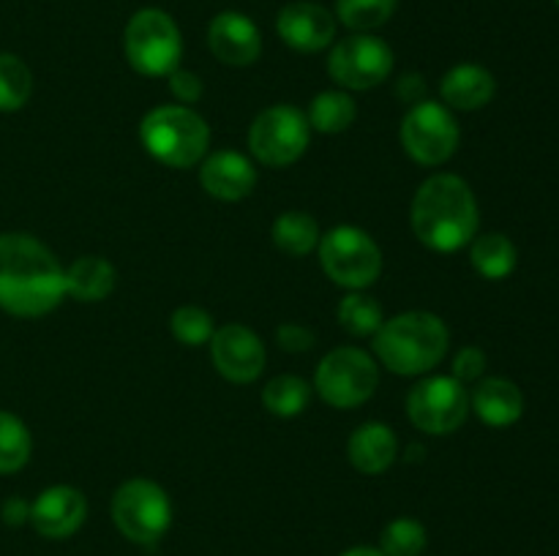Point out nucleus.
<instances>
[{
    "label": "nucleus",
    "instance_id": "nucleus-1",
    "mask_svg": "<svg viewBox=\"0 0 559 556\" xmlns=\"http://www.w3.org/2000/svg\"><path fill=\"white\" fill-rule=\"evenodd\" d=\"M66 298V270L58 256L27 232L0 234V309L36 319Z\"/></svg>",
    "mask_w": 559,
    "mask_h": 556
},
{
    "label": "nucleus",
    "instance_id": "nucleus-2",
    "mask_svg": "<svg viewBox=\"0 0 559 556\" xmlns=\"http://www.w3.org/2000/svg\"><path fill=\"white\" fill-rule=\"evenodd\" d=\"M409 221L415 238L424 245L442 254L459 251L478 234V200L459 174H431L415 191Z\"/></svg>",
    "mask_w": 559,
    "mask_h": 556
},
{
    "label": "nucleus",
    "instance_id": "nucleus-3",
    "mask_svg": "<svg viewBox=\"0 0 559 556\" xmlns=\"http://www.w3.org/2000/svg\"><path fill=\"white\" fill-rule=\"evenodd\" d=\"M451 347L448 325L429 311H407L382 322L374 333V354L399 376L429 374L445 360Z\"/></svg>",
    "mask_w": 559,
    "mask_h": 556
},
{
    "label": "nucleus",
    "instance_id": "nucleus-4",
    "mask_svg": "<svg viewBox=\"0 0 559 556\" xmlns=\"http://www.w3.org/2000/svg\"><path fill=\"white\" fill-rule=\"evenodd\" d=\"M142 147L158 164L173 169H189L207 156L211 129L205 118L183 104H164L151 109L140 123Z\"/></svg>",
    "mask_w": 559,
    "mask_h": 556
},
{
    "label": "nucleus",
    "instance_id": "nucleus-5",
    "mask_svg": "<svg viewBox=\"0 0 559 556\" xmlns=\"http://www.w3.org/2000/svg\"><path fill=\"white\" fill-rule=\"evenodd\" d=\"M126 60L142 76H169L180 69L183 36L167 11L140 9L123 31Z\"/></svg>",
    "mask_w": 559,
    "mask_h": 556
},
{
    "label": "nucleus",
    "instance_id": "nucleus-6",
    "mask_svg": "<svg viewBox=\"0 0 559 556\" xmlns=\"http://www.w3.org/2000/svg\"><path fill=\"white\" fill-rule=\"evenodd\" d=\"M320 265L336 287L360 289L371 287L382 273V251L369 232L358 227H333L320 238Z\"/></svg>",
    "mask_w": 559,
    "mask_h": 556
},
{
    "label": "nucleus",
    "instance_id": "nucleus-7",
    "mask_svg": "<svg viewBox=\"0 0 559 556\" xmlns=\"http://www.w3.org/2000/svg\"><path fill=\"white\" fill-rule=\"evenodd\" d=\"M112 521L131 543L156 545L173 527V501L153 480H126L112 496Z\"/></svg>",
    "mask_w": 559,
    "mask_h": 556
},
{
    "label": "nucleus",
    "instance_id": "nucleus-8",
    "mask_svg": "<svg viewBox=\"0 0 559 556\" xmlns=\"http://www.w3.org/2000/svg\"><path fill=\"white\" fill-rule=\"evenodd\" d=\"M380 385L374 358L358 347H338L320 360L314 371V390L333 409H355L369 401Z\"/></svg>",
    "mask_w": 559,
    "mask_h": 556
},
{
    "label": "nucleus",
    "instance_id": "nucleus-9",
    "mask_svg": "<svg viewBox=\"0 0 559 556\" xmlns=\"http://www.w3.org/2000/svg\"><path fill=\"white\" fill-rule=\"evenodd\" d=\"M311 125L298 107L276 104L262 109L249 129V150L260 164L273 169L293 167L306 153Z\"/></svg>",
    "mask_w": 559,
    "mask_h": 556
},
{
    "label": "nucleus",
    "instance_id": "nucleus-10",
    "mask_svg": "<svg viewBox=\"0 0 559 556\" xmlns=\"http://www.w3.org/2000/svg\"><path fill=\"white\" fill-rule=\"evenodd\" d=\"M459 140H462V131L445 104L426 98L404 114L402 147L413 161L424 164V167L445 164L459 150Z\"/></svg>",
    "mask_w": 559,
    "mask_h": 556
},
{
    "label": "nucleus",
    "instance_id": "nucleus-11",
    "mask_svg": "<svg viewBox=\"0 0 559 556\" xmlns=\"http://www.w3.org/2000/svg\"><path fill=\"white\" fill-rule=\"evenodd\" d=\"M469 414V392L453 376H426L409 390L407 418L418 431L431 436L453 434Z\"/></svg>",
    "mask_w": 559,
    "mask_h": 556
},
{
    "label": "nucleus",
    "instance_id": "nucleus-12",
    "mask_svg": "<svg viewBox=\"0 0 559 556\" xmlns=\"http://www.w3.org/2000/svg\"><path fill=\"white\" fill-rule=\"evenodd\" d=\"M393 71V49L371 33H353L333 44L328 55V74L347 90H371Z\"/></svg>",
    "mask_w": 559,
    "mask_h": 556
},
{
    "label": "nucleus",
    "instance_id": "nucleus-13",
    "mask_svg": "<svg viewBox=\"0 0 559 556\" xmlns=\"http://www.w3.org/2000/svg\"><path fill=\"white\" fill-rule=\"evenodd\" d=\"M211 360L224 379L249 385L265 371V343L246 325H224L213 330Z\"/></svg>",
    "mask_w": 559,
    "mask_h": 556
},
{
    "label": "nucleus",
    "instance_id": "nucleus-14",
    "mask_svg": "<svg viewBox=\"0 0 559 556\" xmlns=\"http://www.w3.org/2000/svg\"><path fill=\"white\" fill-rule=\"evenodd\" d=\"M276 33L295 52H322L336 38V16L311 0H293L276 16Z\"/></svg>",
    "mask_w": 559,
    "mask_h": 556
},
{
    "label": "nucleus",
    "instance_id": "nucleus-15",
    "mask_svg": "<svg viewBox=\"0 0 559 556\" xmlns=\"http://www.w3.org/2000/svg\"><path fill=\"white\" fill-rule=\"evenodd\" d=\"M87 499L74 485H52L31 501V527L47 540H66L85 523Z\"/></svg>",
    "mask_w": 559,
    "mask_h": 556
},
{
    "label": "nucleus",
    "instance_id": "nucleus-16",
    "mask_svg": "<svg viewBox=\"0 0 559 556\" xmlns=\"http://www.w3.org/2000/svg\"><path fill=\"white\" fill-rule=\"evenodd\" d=\"M207 47L224 65H251L262 55V33L240 11H222L207 25Z\"/></svg>",
    "mask_w": 559,
    "mask_h": 556
},
{
    "label": "nucleus",
    "instance_id": "nucleus-17",
    "mask_svg": "<svg viewBox=\"0 0 559 556\" xmlns=\"http://www.w3.org/2000/svg\"><path fill=\"white\" fill-rule=\"evenodd\" d=\"M202 189L222 202H240L254 191L257 169L243 153L216 150L202 158Z\"/></svg>",
    "mask_w": 559,
    "mask_h": 556
},
{
    "label": "nucleus",
    "instance_id": "nucleus-18",
    "mask_svg": "<svg viewBox=\"0 0 559 556\" xmlns=\"http://www.w3.org/2000/svg\"><path fill=\"white\" fill-rule=\"evenodd\" d=\"M497 80L489 69L478 63H459L442 76L440 96L448 109L459 112H475L484 109L495 98Z\"/></svg>",
    "mask_w": 559,
    "mask_h": 556
},
{
    "label": "nucleus",
    "instance_id": "nucleus-19",
    "mask_svg": "<svg viewBox=\"0 0 559 556\" xmlns=\"http://www.w3.org/2000/svg\"><path fill=\"white\" fill-rule=\"evenodd\" d=\"M469 409H475V414L491 428H506L522 420L524 396L516 382L489 376V379H480L469 396Z\"/></svg>",
    "mask_w": 559,
    "mask_h": 556
},
{
    "label": "nucleus",
    "instance_id": "nucleus-20",
    "mask_svg": "<svg viewBox=\"0 0 559 556\" xmlns=\"http://www.w3.org/2000/svg\"><path fill=\"white\" fill-rule=\"evenodd\" d=\"M349 461L364 474H382L399 458V439L391 425L364 423L349 436Z\"/></svg>",
    "mask_w": 559,
    "mask_h": 556
},
{
    "label": "nucleus",
    "instance_id": "nucleus-21",
    "mask_svg": "<svg viewBox=\"0 0 559 556\" xmlns=\"http://www.w3.org/2000/svg\"><path fill=\"white\" fill-rule=\"evenodd\" d=\"M118 281L112 262L104 256H80L66 267V294L80 303H98L109 298Z\"/></svg>",
    "mask_w": 559,
    "mask_h": 556
},
{
    "label": "nucleus",
    "instance_id": "nucleus-22",
    "mask_svg": "<svg viewBox=\"0 0 559 556\" xmlns=\"http://www.w3.org/2000/svg\"><path fill=\"white\" fill-rule=\"evenodd\" d=\"M469 249V262L486 281H502L519 265V251L513 240L502 232H489L475 238Z\"/></svg>",
    "mask_w": 559,
    "mask_h": 556
},
{
    "label": "nucleus",
    "instance_id": "nucleus-23",
    "mask_svg": "<svg viewBox=\"0 0 559 556\" xmlns=\"http://www.w3.org/2000/svg\"><path fill=\"white\" fill-rule=\"evenodd\" d=\"M273 245L287 256H306L320 245V223L304 210H287L273 221Z\"/></svg>",
    "mask_w": 559,
    "mask_h": 556
},
{
    "label": "nucleus",
    "instance_id": "nucleus-24",
    "mask_svg": "<svg viewBox=\"0 0 559 556\" xmlns=\"http://www.w3.org/2000/svg\"><path fill=\"white\" fill-rule=\"evenodd\" d=\"M358 118V107H355L353 96H347L344 90H325L317 93L311 98V107L306 120L314 131L320 134H342Z\"/></svg>",
    "mask_w": 559,
    "mask_h": 556
},
{
    "label": "nucleus",
    "instance_id": "nucleus-25",
    "mask_svg": "<svg viewBox=\"0 0 559 556\" xmlns=\"http://www.w3.org/2000/svg\"><path fill=\"white\" fill-rule=\"evenodd\" d=\"M311 401V385L300 376L282 374L276 379H271L262 390V403L271 414L276 418H295V414L304 412Z\"/></svg>",
    "mask_w": 559,
    "mask_h": 556
},
{
    "label": "nucleus",
    "instance_id": "nucleus-26",
    "mask_svg": "<svg viewBox=\"0 0 559 556\" xmlns=\"http://www.w3.org/2000/svg\"><path fill=\"white\" fill-rule=\"evenodd\" d=\"M33 96V74L14 52H0V112H20Z\"/></svg>",
    "mask_w": 559,
    "mask_h": 556
},
{
    "label": "nucleus",
    "instance_id": "nucleus-27",
    "mask_svg": "<svg viewBox=\"0 0 559 556\" xmlns=\"http://www.w3.org/2000/svg\"><path fill=\"white\" fill-rule=\"evenodd\" d=\"M33 436L16 414L0 409V474H14L31 461Z\"/></svg>",
    "mask_w": 559,
    "mask_h": 556
},
{
    "label": "nucleus",
    "instance_id": "nucleus-28",
    "mask_svg": "<svg viewBox=\"0 0 559 556\" xmlns=\"http://www.w3.org/2000/svg\"><path fill=\"white\" fill-rule=\"evenodd\" d=\"M399 9V0H336V22L353 33H371L385 25Z\"/></svg>",
    "mask_w": 559,
    "mask_h": 556
},
{
    "label": "nucleus",
    "instance_id": "nucleus-29",
    "mask_svg": "<svg viewBox=\"0 0 559 556\" xmlns=\"http://www.w3.org/2000/svg\"><path fill=\"white\" fill-rule=\"evenodd\" d=\"M336 319L349 336L366 338V336H374V333L380 330L382 322H385V314H382V305L377 303L374 298L353 292L338 303Z\"/></svg>",
    "mask_w": 559,
    "mask_h": 556
},
{
    "label": "nucleus",
    "instance_id": "nucleus-30",
    "mask_svg": "<svg viewBox=\"0 0 559 556\" xmlns=\"http://www.w3.org/2000/svg\"><path fill=\"white\" fill-rule=\"evenodd\" d=\"M429 543L426 527L418 518H393L380 534V551L382 556H420Z\"/></svg>",
    "mask_w": 559,
    "mask_h": 556
},
{
    "label": "nucleus",
    "instance_id": "nucleus-31",
    "mask_svg": "<svg viewBox=\"0 0 559 556\" xmlns=\"http://www.w3.org/2000/svg\"><path fill=\"white\" fill-rule=\"evenodd\" d=\"M169 330L186 347H202L213 338V316L200 305H180L169 316Z\"/></svg>",
    "mask_w": 559,
    "mask_h": 556
},
{
    "label": "nucleus",
    "instance_id": "nucleus-32",
    "mask_svg": "<svg viewBox=\"0 0 559 556\" xmlns=\"http://www.w3.org/2000/svg\"><path fill=\"white\" fill-rule=\"evenodd\" d=\"M486 365V352L480 347H464L459 349L456 358H453V379H459L462 385H469V382H478L484 376Z\"/></svg>",
    "mask_w": 559,
    "mask_h": 556
},
{
    "label": "nucleus",
    "instance_id": "nucleus-33",
    "mask_svg": "<svg viewBox=\"0 0 559 556\" xmlns=\"http://www.w3.org/2000/svg\"><path fill=\"white\" fill-rule=\"evenodd\" d=\"M167 80H169V93H173V96L178 98L183 107H189V104H197L202 98V93H205V87H202V80L197 74H191V71L175 69L173 74L167 76Z\"/></svg>",
    "mask_w": 559,
    "mask_h": 556
},
{
    "label": "nucleus",
    "instance_id": "nucleus-34",
    "mask_svg": "<svg viewBox=\"0 0 559 556\" xmlns=\"http://www.w3.org/2000/svg\"><path fill=\"white\" fill-rule=\"evenodd\" d=\"M276 341H278V347L284 349V352L298 354V352H309V349L317 343V338H314V333H311L306 325H298V322H287V325H282L276 330Z\"/></svg>",
    "mask_w": 559,
    "mask_h": 556
},
{
    "label": "nucleus",
    "instance_id": "nucleus-35",
    "mask_svg": "<svg viewBox=\"0 0 559 556\" xmlns=\"http://www.w3.org/2000/svg\"><path fill=\"white\" fill-rule=\"evenodd\" d=\"M0 518H3L5 527L16 529L31 523V501H25L22 496H9V499L0 505Z\"/></svg>",
    "mask_w": 559,
    "mask_h": 556
},
{
    "label": "nucleus",
    "instance_id": "nucleus-36",
    "mask_svg": "<svg viewBox=\"0 0 559 556\" xmlns=\"http://www.w3.org/2000/svg\"><path fill=\"white\" fill-rule=\"evenodd\" d=\"M396 96L402 98L404 104H420L426 101V82L420 74H404L402 80L396 82Z\"/></svg>",
    "mask_w": 559,
    "mask_h": 556
},
{
    "label": "nucleus",
    "instance_id": "nucleus-37",
    "mask_svg": "<svg viewBox=\"0 0 559 556\" xmlns=\"http://www.w3.org/2000/svg\"><path fill=\"white\" fill-rule=\"evenodd\" d=\"M342 556H382V551L374 545H355V548L344 551Z\"/></svg>",
    "mask_w": 559,
    "mask_h": 556
},
{
    "label": "nucleus",
    "instance_id": "nucleus-38",
    "mask_svg": "<svg viewBox=\"0 0 559 556\" xmlns=\"http://www.w3.org/2000/svg\"><path fill=\"white\" fill-rule=\"evenodd\" d=\"M404 458H407V461H420V458H424V445H413Z\"/></svg>",
    "mask_w": 559,
    "mask_h": 556
},
{
    "label": "nucleus",
    "instance_id": "nucleus-39",
    "mask_svg": "<svg viewBox=\"0 0 559 556\" xmlns=\"http://www.w3.org/2000/svg\"><path fill=\"white\" fill-rule=\"evenodd\" d=\"M555 3H557V9H559V0H555Z\"/></svg>",
    "mask_w": 559,
    "mask_h": 556
}]
</instances>
